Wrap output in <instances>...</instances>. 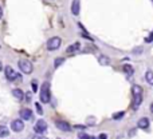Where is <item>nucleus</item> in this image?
I'll return each instance as SVG.
<instances>
[{
	"mask_svg": "<svg viewBox=\"0 0 153 139\" xmlns=\"http://www.w3.org/2000/svg\"><path fill=\"white\" fill-rule=\"evenodd\" d=\"M132 94H133V103H132V108L133 110H138L142 103V88L141 86L134 84L132 87Z\"/></svg>",
	"mask_w": 153,
	"mask_h": 139,
	"instance_id": "obj_1",
	"label": "nucleus"
},
{
	"mask_svg": "<svg viewBox=\"0 0 153 139\" xmlns=\"http://www.w3.org/2000/svg\"><path fill=\"white\" fill-rule=\"evenodd\" d=\"M40 102L42 103H50L51 100V92H50V83L45 82L42 84V90H40Z\"/></svg>",
	"mask_w": 153,
	"mask_h": 139,
	"instance_id": "obj_2",
	"label": "nucleus"
},
{
	"mask_svg": "<svg viewBox=\"0 0 153 139\" xmlns=\"http://www.w3.org/2000/svg\"><path fill=\"white\" fill-rule=\"evenodd\" d=\"M18 66H19L20 71H22L23 74H25V75H30V74L34 71V66H32V63L30 62V60L20 59L19 62H18Z\"/></svg>",
	"mask_w": 153,
	"mask_h": 139,
	"instance_id": "obj_3",
	"label": "nucleus"
},
{
	"mask_svg": "<svg viewBox=\"0 0 153 139\" xmlns=\"http://www.w3.org/2000/svg\"><path fill=\"white\" fill-rule=\"evenodd\" d=\"M4 75H6V78L10 80V82H13V80H16V79L22 80V75L18 74L15 70H13L12 67H10V66L4 67Z\"/></svg>",
	"mask_w": 153,
	"mask_h": 139,
	"instance_id": "obj_4",
	"label": "nucleus"
},
{
	"mask_svg": "<svg viewBox=\"0 0 153 139\" xmlns=\"http://www.w3.org/2000/svg\"><path fill=\"white\" fill-rule=\"evenodd\" d=\"M61 44H62V39L59 36H52V38H50L47 40V44L46 46H47L48 51H55L61 47Z\"/></svg>",
	"mask_w": 153,
	"mask_h": 139,
	"instance_id": "obj_5",
	"label": "nucleus"
},
{
	"mask_svg": "<svg viewBox=\"0 0 153 139\" xmlns=\"http://www.w3.org/2000/svg\"><path fill=\"white\" fill-rule=\"evenodd\" d=\"M34 130H35V133L36 134H43L47 130V123H46L43 119H39L36 120V123L35 126H34Z\"/></svg>",
	"mask_w": 153,
	"mask_h": 139,
	"instance_id": "obj_6",
	"label": "nucleus"
},
{
	"mask_svg": "<svg viewBox=\"0 0 153 139\" xmlns=\"http://www.w3.org/2000/svg\"><path fill=\"white\" fill-rule=\"evenodd\" d=\"M11 128L15 131V133H20L24 130V122L23 119H15L12 120V123H11Z\"/></svg>",
	"mask_w": 153,
	"mask_h": 139,
	"instance_id": "obj_7",
	"label": "nucleus"
},
{
	"mask_svg": "<svg viewBox=\"0 0 153 139\" xmlns=\"http://www.w3.org/2000/svg\"><path fill=\"white\" fill-rule=\"evenodd\" d=\"M55 126H57V128H59L61 131H64V133H67V131L71 130V126L67 123V122H64V120H57V122H55Z\"/></svg>",
	"mask_w": 153,
	"mask_h": 139,
	"instance_id": "obj_8",
	"label": "nucleus"
},
{
	"mask_svg": "<svg viewBox=\"0 0 153 139\" xmlns=\"http://www.w3.org/2000/svg\"><path fill=\"white\" fill-rule=\"evenodd\" d=\"M19 114H20V118H22L23 120H31L32 119V111L30 110V108H22Z\"/></svg>",
	"mask_w": 153,
	"mask_h": 139,
	"instance_id": "obj_9",
	"label": "nucleus"
},
{
	"mask_svg": "<svg viewBox=\"0 0 153 139\" xmlns=\"http://www.w3.org/2000/svg\"><path fill=\"white\" fill-rule=\"evenodd\" d=\"M149 124H150V122H149L148 118H141V119L137 122V127L138 128H142V130L149 128Z\"/></svg>",
	"mask_w": 153,
	"mask_h": 139,
	"instance_id": "obj_10",
	"label": "nucleus"
},
{
	"mask_svg": "<svg viewBox=\"0 0 153 139\" xmlns=\"http://www.w3.org/2000/svg\"><path fill=\"white\" fill-rule=\"evenodd\" d=\"M12 95H13V98L18 99V100H23V99H24V92H23L20 88H13Z\"/></svg>",
	"mask_w": 153,
	"mask_h": 139,
	"instance_id": "obj_11",
	"label": "nucleus"
},
{
	"mask_svg": "<svg viewBox=\"0 0 153 139\" xmlns=\"http://www.w3.org/2000/svg\"><path fill=\"white\" fill-rule=\"evenodd\" d=\"M79 48H81V43H79V41H76V43H74V44H71V46L67 47L66 52H67V54H74V52H76Z\"/></svg>",
	"mask_w": 153,
	"mask_h": 139,
	"instance_id": "obj_12",
	"label": "nucleus"
},
{
	"mask_svg": "<svg viewBox=\"0 0 153 139\" xmlns=\"http://www.w3.org/2000/svg\"><path fill=\"white\" fill-rule=\"evenodd\" d=\"M71 12L73 15H79V0H74L71 4Z\"/></svg>",
	"mask_w": 153,
	"mask_h": 139,
	"instance_id": "obj_13",
	"label": "nucleus"
},
{
	"mask_svg": "<svg viewBox=\"0 0 153 139\" xmlns=\"http://www.w3.org/2000/svg\"><path fill=\"white\" fill-rule=\"evenodd\" d=\"M98 62L101 66H109V64H110V59H109L106 55H101V56L98 58Z\"/></svg>",
	"mask_w": 153,
	"mask_h": 139,
	"instance_id": "obj_14",
	"label": "nucleus"
},
{
	"mask_svg": "<svg viewBox=\"0 0 153 139\" xmlns=\"http://www.w3.org/2000/svg\"><path fill=\"white\" fill-rule=\"evenodd\" d=\"M122 70H124V72L126 74L127 76H130V75H133V74H134V70H133V67H132L130 64H124Z\"/></svg>",
	"mask_w": 153,
	"mask_h": 139,
	"instance_id": "obj_15",
	"label": "nucleus"
},
{
	"mask_svg": "<svg viewBox=\"0 0 153 139\" xmlns=\"http://www.w3.org/2000/svg\"><path fill=\"white\" fill-rule=\"evenodd\" d=\"M10 135V130L6 126H0V138H6Z\"/></svg>",
	"mask_w": 153,
	"mask_h": 139,
	"instance_id": "obj_16",
	"label": "nucleus"
},
{
	"mask_svg": "<svg viewBox=\"0 0 153 139\" xmlns=\"http://www.w3.org/2000/svg\"><path fill=\"white\" fill-rule=\"evenodd\" d=\"M145 79H147V82L149 83V84H153V71H147V74H145Z\"/></svg>",
	"mask_w": 153,
	"mask_h": 139,
	"instance_id": "obj_17",
	"label": "nucleus"
},
{
	"mask_svg": "<svg viewBox=\"0 0 153 139\" xmlns=\"http://www.w3.org/2000/svg\"><path fill=\"white\" fill-rule=\"evenodd\" d=\"M63 62H64L63 58H57V59H55V62H54V67H55V68H58L59 66H62V64H63Z\"/></svg>",
	"mask_w": 153,
	"mask_h": 139,
	"instance_id": "obj_18",
	"label": "nucleus"
},
{
	"mask_svg": "<svg viewBox=\"0 0 153 139\" xmlns=\"http://www.w3.org/2000/svg\"><path fill=\"white\" fill-rule=\"evenodd\" d=\"M124 114H125L124 111H120V112H115V114L113 115V119H114V120H118V119H121V118L124 117Z\"/></svg>",
	"mask_w": 153,
	"mask_h": 139,
	"instance_id": "obj_19",
	"label": "nucleus"
},
{
	"mask_svg": "<svg viewBox=\"0 0 153 139\" xmlns=\"http://www.w3.org/2000/svg\"><path fill=\"white\" fill-rule=\"evenodd\" d=\"M35 107H36V111H38V114H43V108H42L40 103H35Z\"/></svg>",
	"mask_w": 153,
	"mask_h": 139,
	"instance_id": "obj_20",
	"label": "nucleus"
},
{
	"mask_svg": "<svg viewBox=\"0 0 153 139\" xmlns=\"http://www.w3.org/2000/svg\"><path fill=\"white\" fill-rule=\"evenodd\" d=\"M32 139H47L46 136H43L42 134H38V135H34L32 136Z\"/></svg>",
	"mask_w": 153,
	"mask_h": 139,
	"instance_id": "obj_21",
	"label": "nucleus"
},
{
	"mask_svg": "<svg viewBox=\"0 0 153 139\" xmlns=\"http://www.w3.org/2000/svg\"><path fill=\"white\" fill-rule=\"evenodd\" d=\"M79 139H94V138L90 135H86V134H82V135L79 136Z\"/></svg>",
	"mask_w": 153,
	"mask_h": 139,
	"instance_id": "obj_22",
	"label": "nucleus"
},
{
	"mask_svg": "<svg viewBox=\"0 0 153 139\" xmlns=\"http://www.w3.org/2000/svg\"><path fill=\"white\" fill-rule=\"evenodd\" d=\"M32 90H34V92H36V90H38V84H36V80H32Z\"/></svg>",
	"mask_w": 153,
	"mask_h": 139,
	"instance_id": "obj_23",
	"label": "nucleus"
},
{
	"mask_svg": "<svg viewBox=\"0 0 153 139\" xmlns=\"http://www.w3.org/2000/svg\"><path fill=\"white\" fill-rule=\"evenodd\" d=\"M98 139H108V135H106V134H99Z\"/></svg>",
	"mask_w": 153,
	"mask_h": 139,
	"instance_id": "obj_24",
	"label": "nucleus"
},
{
	"mask_svg": "<svg viewBox=\"0 0 153 139\" xmlns=\"http://www.w3.org/2000/svg\"><path fill=\"white\" fill-rule=\"evenodd\" d=\"M3 18V8H1V6H0V19Z\"/></svg>",
	"mask_w": 153,
	"mask_h": 139,
	"instance_id": "obj_25",
	"label": "nucleus"
},
{
	"mask_svg": "<svg viewBox=\"0 0 153 139\" xmlns=\"http://www.w3.org/2000/svg\"><path fill=\"white\" fill-rule=\"evenodd\" d=\"M3 70V63H1V60H0V71Z\"/></svg>",
	"mask_w": 153,
	"mask_h": 139,
	"instance_id": "obj_26",
	"label": "nucleus"
},
{
	"mask_svg": "<svg viewBox=\"0 0 153 139\" xmlns=\"http://www.w3.org/2000/svg\"><path fill=\"white\" fill-rule=\"evenodd\" d=\"M149 108H150V111H152V114H153V103L150 104V107H149Z\"/></svg>",
	"mask_w": 153,
	"mask_h": 139,
	"instance_id": "obj_27",
	"label": "nucleus"
},
{
	"mask_svg": "<svg viewBox=\"0 0 153 139\" xmlns=\"http://www.w3.org/2000/svg\"><path fill=\"white\" fill-rule=\"evenodd\" d=\"M152 1H153V0H152Z\"/></svg>",
	"mask_w": 153,
	"mask_h": 139,
	"instance_id": "obj_28",
	"label": "nucleus"
}]
</instances>
